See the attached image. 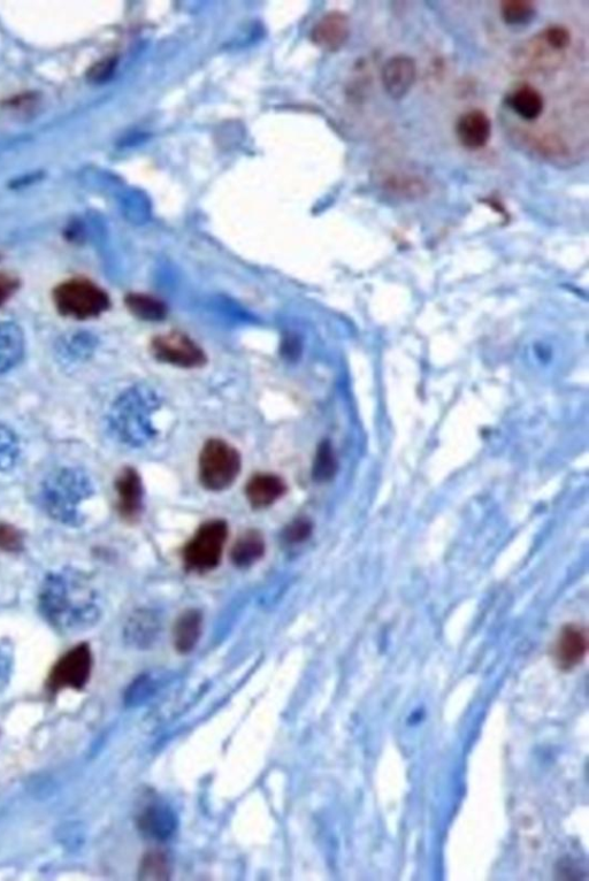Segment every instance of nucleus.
Segmentation results:
<instances>
[{
    "label": "nucleus",
    "mask_w": 589,
    "mask_h": 881,
    "mask_svg": "<svg viewBox=\"0 0 589 881\" xmlns=\"http://www.w3.org/2000/svg\"><path fill=\"white\" fill-rule=\"evenodd\" d=\"M94 593L86 578L74 570L50 574L40 592V607L45 618L61 630L76 631L96 616Z\"/></svg>",
    "instance_id": "1"
},
{
    "label": "nucleus",
    "mask_w": 589,
    "mask_h": 881,
    "mask_svg": "<svg viewBox=\"0 0 589 881\" xmlns=\"http://www.w3.org/2000/svg\"><path fill=\"white\" fill-rule=\"evenodd\" d=\"M91 494L86 474L79 469L59 470L44 481L42 504L49 516L61 524L80 523L79 505Z\"/></svg>",
    "instance_id": "2"
},
{
    "label": "nucleus",
    "mask_w": 589,
    "mask_h": 881,
    "mask_svg": "<svg viewBox=\"0 0 589 881\" xmlns=\"http://www.w3.org/2000/svg\"><path fill=\"white\" fill-rule=\"evenodd\" d=\"M241 471V456L223 440L205 443L200 456L202 485L213 492H220L234 484Z\"/></svg>",
    "instance_id": "3"
},
{
    "label": "nucleus",
    "mask_w": 589,
    "mask_h": 881,
    "mask_svg": "<svg viewBox=\"0 0 589 881\" xmlns=\"http://www.w3.org/2000/svg\"><path fill=\"white\" fill-rule=\"evenodd\" d=\"M57 309L66 317H98L110 306V298L95 283L83 279L67 281L55 291Z\"/></svg>",
    "instance_id": "4"
},
{
    "label": "nucleus",
    "mask_w": 589,
    "mask_h": 881,
    "mask_svg": "<svg viewBox=\"0 0 589 881\" xmlns=\"http://www.w3.org/2000/svg\"><path fill=\"white\" fill-rule=\"evenodd\" d=\"M228 527L223 520L203 524L183 551L189 570L206 572L216 569L223 557Z\"/></svg>",
    "instance_id": "5"
},
{
    "label": "nucleus",
    "mask_w": 589,
    "mask_h": 881,
    "mask_svg": "<svg viewBox=\"0 0 589 881\" xmlns=\"http://www.w3.org/2000/svg\"><path fill=\"white\" fill-rule=\"evenodd\" d=\"M93 671V654L87 643L68 651L53 666L48 679V688L52 693L61 689H82L88 684Z\"/></svg>",
    "instance_id": "6"
},
{
    "label": "nucleus",
    "mask_w": 589,
    "mask_h": 881,
    "mask_svg": "<svg viewBox=\"0 0 589 881\" xmlns=\"http://www.w3.org/2000/svg\"><path fill=\"white\" fill-rule=\"evenodd\" d=\"M151 352L159 362L183 369H196L206 363L202 348L189 336L179 332L155 337L151 343Z\"/></svg>",
    "instance_id": "7"
},
{
    "label": "nucleus",
    "mask_w": 589,
    "mask_h": 881,
    "mask_svg": "<svg viewBox=\"0 0 589 881\" xmlns=\"http://www.w3.org/2000/svg\"><path fill=\"white\" fill-rule=\"evenodd\" d=\"M587 649L586 628L576 624L564 626L554 648V658L558 668L563 671L575 669L585 660Z\"/></svg>",
    "instance_id": "8"
},
{
    "label": "nucleus",
    "mask_w": 589,
    "mask_h": 881,
    "mask_svg": "<svg viewBox=\"0 0 589 881\" xmlns=\"http://www.w3.org/2000/svg\"><path fill=\"white\" fill-rule=\"evenodd\" d=\"M416 64L410 57L396 56L382 68L381 80L386 93L399 101L410 93L416 81Z\"/></svg>",
    "instance_id": "9"
},
{
    "label": "nucleus",
    "mask_w": 589,
    "mask_h": 881,
    "mask_svg": "<svg viewBox=\"0 0 589 881\" xmlns=\"http://www.w3.org/2000/svg\"><path fill=\"white\" fill-rule=\"evenodd\" d=\"M456 136L462 147L478 151L486 147L492 135V122L484 111L473 110L457 120Z\"/></svg>",
    "instance_id": "10"
},
{
    "label": "nucleus",
    "mask_w": 589,
    "mask_h": 881,
    "mask_svg": "<svg viewBox=\"0 0 589 881\" xmlns=\"http://www.w3.org/2000/svg\"><path fill=\"white\" fill-rule=\"evenodd\" d=\"M118 510L127 522H135L143 508V485L139 473L134 469H124L116 480Z\"/></svg>",
    "instance_id": "11"
},
{
    "label": "nucleus",
    "mask_w": 589,
    "mask_h": 881,
    "mask_svg": "<svg viewBox=\"0 0 589 881\" xmlns=\"http://www.w3.org/2000/svg\"><path fill=\"white\" fill-rule=\"evenodd\" d=\"M350 24L346 15L332 12L321 19L312 32V41L326 51H338L348 41Z\"/></svg>",
    "instance_id": "12"
},
{
    "label": "nucleus",
    "mask_w": 589,
    "mask_h": 881,
    "mask_svg": "<svg viewBox=\"0 0 589 881\" xmlns=\"http://www.w3.org/2000/svg\"><path fill=\"white\" fill-rule=\"evenodd\" d=\"M286 492L285 482L274 474H257L250 479L246 488L250 504L257 509L270 507Z\"/></svg>",
    "instance_id": "13"
},
{
    "label": "nucleus",
    "mask_w": 589,
    "mask_h": 881,
    "mask_svg": "<svg viewBox=\"0 0 589 881\" xmlns=\"http://www.w3.org/2000/svg\"><path fill=\"white\" fill-rule=\"evenodd\" d=\"M25 351V337L14 323L0 324V374L13 369Z\"/></svg>",
    "instance_id": "14"
},
{
    "label": "nucleus",
    "mask_w": 589,
    "mask_h": 881,
    "mask_svg": "<svg viewBox=\"0 0 589 881\" xmlns=\"http://www.w3.org/2000/svg\"><path fill=\"white\" fill-rule=\"evenodd\" d=\"M203 627V617L200 611L188 610L177 620L174 626L173 639L175 649L180 654H188L193 651L200 641Z\"/></svg>",
    "instance_id": "15"
},
{
    "label": "nucleus",
    "mask_w": 589,
    "mask_h": 881,
    "mask_svg": "<svg viewBox=\"0 0 589 881\" xmlns=\"http://www.w3.org/2000/svg\"><path fill=\"white\" fill-rule=\"evenodd\" d=\"M175 826H177L175 817L163 806H150L140 817V829L152 839L170 838Z\"/></svg>",
    "instance_id": "16"
},
{
    "label": "nucleus",
    "mask_w": 589,
    "mask_h": 881,
    "mask_svg": "<svg viewBox=\"0 0 589 881\" xmlns=\"http://www.w3.org/2000/svg\"><path fill=\"white\" fill-rule=\"evenodd\" d=\"M508 105L519 118L537 120L545 109V99L540 91L531 86L517 88L508 98Z\"/></svg>",
    "instance_id": "17"
},
{
    "label": "nucleus",
    "mask_w": 589,
    "mask_h": 881,
    "mask_svg": "<svg viewBox=\"0 0 589 881\" xmlns=\"http://www.w3.org/2000/svg\"><path fill=\"white\" fill-rule=\"evenodd\" d=\"M265 553L263 535L257 531L243 533L235 542L231 551L233 563L239 568H249L259 561Z\"/></svg>",
    "instance_id": "18"
},
{
    "label": "nucleus",
    "mask_w": 589,
    "mask_h": 881,
    "mask_svg": "<svg viewBox=\"0 0 589 881\" xmlns=\"http://www.w3.org/2000/svg\"><path fill=\"white\" fill-rule=\"evenodd\" d=\"M126 305L135 317L147 321H160L166 317V305L154 296L130 294L126 297Z\"/></svg>",
    "instance_id": "19"
},
{
    "label": "nucleus",
    "mask_w": 589,
    "mask_h": 881,
    "mask_svg": "<svg viewBox=\"0 0 589 881\" xmlns=\"http://www.w3.org/2000/svg\"><path fill=\"white\" fill-rule=\"evenodd\" d=\"M500 11L504 24L511 27L530 25L537 15L535 4L530 0H504Z\"/></svg>",
    "instance_id": "20"
},
{
    "label": "nucleus",
    "mask_w": 589,
    "mask_h": 881,
    "mask_svg": "<svg viewBox=\"0 0 589 881\" xmlns=\"http://www.w3.org/2000/svg\"><path fill=\"white\" fill-rule=\"evenodd\" d=\"M171 863L165 853L154 850L144 856L140 876L142 880L170 879Z\"/></svg>",
    "instance_id": "21"
},
{
    "label": "nucleus",
    "mask_w": 589,
    "mask_h": 881,
    "mask_svg": "<svg viewBox=\"0 0 589 881\" xmlns=\"http://www.w3.org/2000/svg\"><path fill=\"white\" fill-rule=\"evenodd\" d=\"M336 470H338V463H336L331 444L321 443L317 451L315 465H313V477L319 482L330 481L335 476Z\"/></svg>",
    "instance_id": "22"
},
{
    "label": "nucleus",
    "mask_w": 589,
    "mask_h": 881,
    "mask_svg": "<svg viewBox=\"0 0 589 881\" xmlns=\"http://www.w3.org/2000/svg\"><path fill=\"white\" fill-rule=\"evenodd\" d=\"M19 443L9 428L0 426V472L10 470L17 462Z\"/></svg>",
    "instance_id": "23"
},
{
    "label": "nucleus",
    "mask_w": 589,
    "mask_h": 881,
    "mask_svg": "<svg viewBox=\"0 0 589 881\" xmlns=\"http://www.w3.org/2000/svg\"><path fill=\"white\" fill-rule=\"evenodd\" d=\"M22 548H24V536L18 528L0 523V550L6 553H18Z\"/></svg>",
    "instance_id": "24"
},
{
    "label": "nucleus",
    "mask_w": 589,
    "mask_h": 881,
    "mask_svg": "<svg viewBox=\"0 0 589 881\" xmlns=\"http://www.w3.org/2000/svg\"><path fill=\"white\" fill-rule=\"evenodd\" d=\"M541 36L549 47L557 52L563 53L571 44V34L562 26H550L541 33Z\"/></svg>",
    "instance_id": "25"
},
{
    "label": "nucleus",
    "mask_w": 589,
    "mask_h": 881,
    "mask_svg": "<svg viewBox=\"0 0 589 881\" xmlns=\"http://www.w3.org/2000/svg\"><path fill=\"white\" fill-rule=\"evenodd\" d=\"M312 533V524L307 518H298L294 520L287 528L283 536L289 543H300L310 538Z\"/></svg>",
    "instance_id": "26"
},
{
    "label": "nucleus",
    "mask_w": 589,
    "mask_h": 881,
    "mask_svg": "<svg viewBox=\"0 0 589 881\" xmlns=\"http://www.w3.org/2000/svg\"><path fill=\"white\" fill-rule=\"evenodd\" d=\"M18 288L17 280L9 277V275L0 274V305H3L14 294Z\"/></svg>",
    "instance_id": "27"
}]
</instances>
